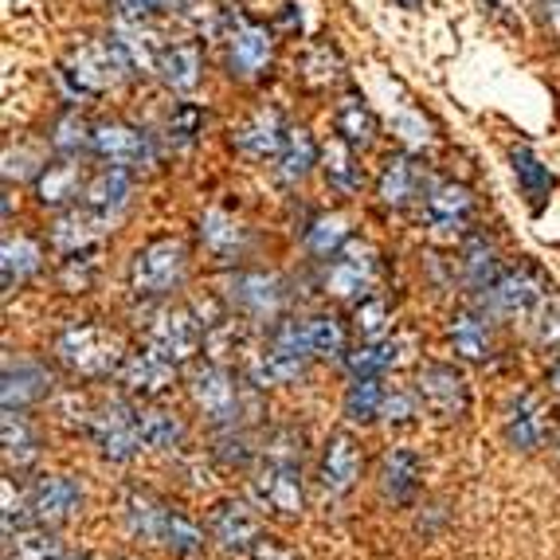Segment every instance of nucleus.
<instances>
[{
	"mask_svg": "<svg viewBox=\"0 0 560 560\" xmlns=\"http://www.w3.org/2000/svg\"><path fill=\"white\" fill-rule=\"evenodd\" d=\"M302 431L279 428L262 443L259 467L252 475V502L275 517H299L306 490H302Z\"/></svg>",
	"mask_w": 560,
	"mask_h": 560,
	"instance_id": "f257e3e1",
	"label": "nucleus"
},
{
	"mask_svg": "<svg viewBox=\"0 0 560 560\" xmlns=\"http://www.w3.org/2000/svg\"><path fill=\"white\" fill-rule=\"evenodd\" d=\"M126 341L118 329L98 326V322H75V326L59 329L56 337V361L79 381H106L118 376L121 361H126Z\"/></svg>",
	"mask_w": 560,
	"mask_h": 560,
	"instance_id": "f03ea898",
	"label": "nucleus"
},
{
	"mask_svg": "<svg viewBox=\"0 0 560 560\" xmlns=\"http://www.w3.org/2000/svg\"><path fill=\"white\" fill-rule=\"evenodd\" d=\"M310 361H314V353H310L306 334H302V318H279L271 322L267 346L252 349L247 373L259 388H279V384L299 381Z\"/></svg>",
	"mask_w": 560,
	"mask_h": 560,
	"instance_id": "7ed1b4c3",
	"label": "nucleus"
},
{
	"mask_svg": "<svg viewBox=\"0 0 560 560\" xmlns=\"http://www.w3.org/2000/svg\"><path fill=\"white\" fill-rule=\"evenodd\" d=\"M126 75H133L130 63L121 59V51L114 47V39H91V44H75L67 51L59 79L67 83L71 98H98V94L114 91Z\"/></svg>",
	"mask_w": 560,
	"mask_h": 560,
	"instance_id": "20e7f679",
	"label": "nucleus"
},
{
	"mask_svg": "<svg viewBox=\"0 0 560 560\" xmlns=\"http://www.w3.org/2000/svg\"><path fill=\"white\" fill-rule=\"evenodd\" d=\"M185 275H188V247L177 235L150 240L130 259V290L141 302L168 299L173 290L185 287Z\"/></svg>",
	"mask_w": 560,
	"mask_h": 560,
	"instance_id": "39448f33",
	"label": "nucleus"
},
{
	"mask_svg": "<svg viewBox=\"0 0 560 560\" xmlns=\"http://www.w3.org/2000/svg\"><path fill=\"white\" fill-rule=\"evenodd\" d=\"M91 443L106 463H130L145 451V435H141L138 420V400L133 396H110V400L94 404L91 428H86Z\"/></svg>",
	"mask_w": 560,
	"mask_h": 560,
	"instance_id": "423d86ee",
	"label": "nucleus"
},
{
	"mask_svg": "<svg viewBox=\"0 0 560 560\" xmlns=\"http://www.w3.org/2000/svg\"><path fill=\"white\" fill-rule=\"evenodd\" d=\"M224 59H228V71L243 83H255L271 71L275 63V32L259 20L243 16V12H228L224 20Z\"/></svg>",
	"mask_w": 560,
	"mask_h": 560,
	"instance_id": "0eeeda50",
	"label": "nucleus"
},
{
	"mask_svg": "<svg viewBox=\"0 0 560 560\" xmlns=\"http://www.w3.org/2000/svg\"><path fill=\"white\" fill-rule=\"evenodd\" d=\"M145 341L153 349L168 357V361L188 364L200 353V346L208 341L205 318H200L197 306H185V302H165L150 314L145 322Z\"/></svg>",
	"mask_w": 560,
	"mask_h": 560,
	"instance_id": "6e6552de",
	"label": "nucleus"
},
{
	"mask_svg": "<svg viewBox=\"0 0 560 560\" xmlns=\"http://www.w3.org/2000/svg\"><path fill=\"white\" fill-rule=\"evenodd\" d=\"M478 294H482V299H478V306H482L494 322H502V318L525 322L533 310L549 299L552 287H549V279H545V275H537L533 267H514V271L498 275V279L490 282L486 290H478Z\"/></svg>",
	"mask_w": 560,
	"mask_h": 560,
	"instance_id": "1a4fd4ad",
	"label": "nucleus"
},
{
	"mask_svg": "<svg viewBox=\"0 0 560 560\" xmlns=\"http://www.w3.org/2000/svg\"><path fill=\"white\" fill-rule=\"evenodd\" d=\"M224 302L252 322H279L290 306V287L279 275L267 271H235L224 279Z\"/></svg>",
	"mask_w": 560,
	"mask_h": 560,
	"instance_id": "9d476101",
	"label": "nucleus"
},
{
	"mask_svg": "<svg viewBox=\"0 0 560 560\" xmlns=\"http://www.w3.org/2000/svg\"><path fill=\"white\" fill-rule=\"evenodd\" d=\"M188 396L192 404L200 408L208 423L215 428H228V423H240V411H243V396H240V381L228 364L220 361H208L197 364L192 373H188Z\"/></svg>",
	"mask_w": 560,
	"mask_h": 560,
	"instance_id": "9b49d317",
	"label": "nucleus"
},
{
	"mask_svg": "<svg viewBox=\"0 0 560 560\" xmlns=\"http://www.w3.org/2000/svg\"><path fill=\"white\" fill-rule=\"evenodd\" d=\"M423 205V228H428L435 240H463L470 232V220H475V197H470L467 185L458 180H435L428 188Z\"/></svg>",
	"mask_w": 560,
	"mask_h": 560,
	"instance_id": "f8f14e48",
	"label": "nucleus"
},
{
	"mask_svg": "<svg viewBox=\"0 0 560 560\" xmlns=\"http://www.w3.org/2000/svg\"><path fill=\"white\" fill-rule=\"evenodd\" d=\"M557 431V411L549 408V400L537 393H517L514 400L505 404L502 416V435L514 451H541Z\"/></svg>",
	"mask_w": 560,
	"mask_h": 560,
	"instance_id": "ddd939ff",
	"label": "nucleus"
},
{
	"mask_svg": "<svg viewBox=\"0 0 560 560\" xmlns=\"http://www.w3.org/2000/svg\"><path fill=\"white\" fill-rule=\"evenodd\" d=\"M208 533H212L215 549L224 552V557H252L255 545L267 537V533H262V517L255 514V505L240 502V498H224V502L212 505Z\"/></svg>",
	"mask_w": 560,
	"mask_h": 560,
	"instance_id": "4468645a",
	"label": "nucleus"
},
{
	"mask_svg": "<svg viewBox=\"0 0 560 560\" xmlns=\"http://www.w3.org/2000/svg\"><path fill=\"white\" fill-rule=\"evenodd\" d=\"M177 361H168L161 349H153L150 341L126 353L118 369V384L121 393L133 396V400H161V396L177 384Z\"/></svg>",
	"mask_w": 560,
	"mask_h": 560,
	"instance_id": "2eb2a0df",
	"label": "nucleus"
},
{
	"mask_svg": "<svg viewBox=\"0 0 560 560\" xmlns=\"http://www.w3.org/2000/svg\"><path fill=\"white\" fill-rule=\"evenodd\" d=\"M416 393L423 396V408H428L431 416H440V420H463L470 408L467 373H463L458 364H447V361L423 364Z\"/></svg>",
	"mask_w": 560,
	"mask_h": 560,
	"instance_id": "dca6fc26",
	"label": "nucleus"
},
{
	"mask_svg": "<svg viewBox=\"0 0 560 560\" xmlns=\"http://www.w3.org/2000/svg\"><path fill=\"white\" fill-rule=\"evenodd\" d=\"M373 282H376V252L369 243L361 240H349L341 252L329 259L326 267V294L334 299H364V294H373Z\"/></svg>",
	"mask_w": 560,
	"mask_h": 560,
	"instance_id": "f3484780",
	"label": "nucleus"
},
{
	"mask_svg": "<svg viewBox=\"0 0 560 560\" xmlns=\"http://www.w3.org/2000/svg\"><path fill=\"white\" fill-rule=\"evenodd\" d=\"M56 393V376L36 357H4V384H0V400L12 411H28L36 404L51 400Z\"/></svg>",
	"mask_w": 560,
	"mask_h": 560,
	"instance_id": "a211bd4d",
	"label": "nucleus"
},
{
	"mask_svg": "<svg viewBox=\"0 0 560 560\" xmlns=\"http://www.w3.org/2000/svg\"><path fill=\"white\" fill-rule=\"evenodd\" d=\"M94 158L106 161V165L121 168H150L158 165V150H153L150 133L133 130L126 121H103L94 126Z\"/></svg>",
	"mask_w": 560,
	"mask_h": 560,
	"instance_id": "6ab92c4d",
	"label": "nucleus"
},
{
	"mask_svg": "<svg viewBox=\"0 0 560 560\" xmlns=\"http://www.w3.org/2000/svg\"><path fill=\"white\" fill-rule=\"evenodd\" d=\"M32 498V514H36L39 525H67L71 517H79L83 510V486L71 475H39L36 482L28 486Z\"/></svg>",
	"mask_w": 560,
	"mask_h": 560,
	"instance_id": "aec40b11",
	"label": "nucleus"
},
{
	"mask_svg": "<svg viewBox=\"0 0 560 560\" xmlns=\"http://www.w3.org/2000/svg\"><path fill=\"white\" fill-rule=\"evenodd\" d=\"M361 482V447L349 431H334L322 447V463H318V486L322 494L329 498H346L353 486Z\"/></svg>",
	"mask_w": 560,
	"mask_h": 560,
	"instance_id": "412c9836",
	"label": "nucleus"
},
{
	"mask_svg": "<svg viewBox=\"0 0 560 560\" xmlns=\"http://www.w3.org/2000/svg\"><path fill=\"white\" fill-rule=\"evenodd\" d=\"M431 185H435V180H428L420 161L408 158V153H393V158L384 161L381 177H376V197H381L384 208H396V212H400V208L428 197Z\"/></svg>",
	"mask_w": 560,
	"mask_h": 560,
	"instance_id": "4be33fe9",
	"label": "nucleus"
},
{
	"mask_svg": "<svg viewBox=\"0 0 560 560\" xmlns=\"http://www.w3.org/2000/svg\"><path fill=\"white\" fill-rule=\"evenodd\" d=\"M287 121L275 106H259L252 118H243L240 126H232V145L252 161H275L287 141Z\"/></svg>",
	"mask_w": 560,
	"mask_h": 560,
	"instance_id": "5701e85b",
	"label": "nucleus"
},
{
	"mask_svg": "<svg viewBox=\"0 0 560 560\" xmlns=\"http://www.w3.org/2000/svg\"><path fill=\"white\" fill-rule=\"evenodd\" d=\"M121 517H126V529L145 545H161L165 549L168 525L177 517V510L158 498L153 490H126V502H121Z\"/></svg>",
	"mask_w": 560,
	"mask_h": 560,
	"instance_id": "b1692460",
	"label": "nucleus"
},
{
	"mask_svg": "<svg viewBox=\"0 0 560 560\" xmlns=\"http://www.w3.org/2000/svg\"><path fill=\"white\" fill-rule=\"evenodd\" d=\"M447 337L463 361L486 364L494 357V318L482 306H458L447 322Z\"/></svg>",
	"mask_w": 560,
	"mask_h": 560,
	"instance_id": "393cba45",
	"label": "nucleus"
},
{
	"mask_svg": "<svg viewBox=\"0 0 560 560\" xmlns=\"http://www.w3.org/2000/svg\"><path fill=\"white\" fill-rule=\"evenodd\" d=\"M423 482V463L411 447H393L384 451L381 470H376V486H381V498L393 505H411L420 494Z\"/></svg>",
	"mask_w": 560,
	"mask_h": 560,
	"instance_id": "a878e982",
	"label": "nucleus"
},
{
	"mask_svg": "<svg viewBox=\"0 0 560 560\" xmlns=\"http://www.w3.org/2000/svg\"><path fill=\"white\" fill-rule=\"evenodd\" d=\"M114 47L121 51V59L130 63L133 75H158V63L165 56L168 39H161V32L153 28V20H141V24H118L110 32Z\"/></svg>",
	"mask_w": 560,
	"mask_h": 560,
	"instance_id": "bb28decb",
	"label": "nucleus"
},
{
	"mask_svg": "<svg viewBox=\"0 0 560 560\" xmlns=\"http://www.w3.org/2000/svg\"><path fill=\"white\" fill-rule=\"evenodd\" d=\"M130 197H133V177L130 168L121 165H106L103 173H94L86 180V192H83V205L91 208L94 215H103L106 224H114L126 208H130Z\"/></svg>",
	"mask_w": 560,
	"mask_h": 560,
	"instance_id": "cd10ccee",
	"label": "nucleus"
},
{
	"mask_svg": "<svg viewBox=\"0 0 560 560\" xmlns=\"http://www.w3.org/2000/svg\"><path fill=\"white\" fill-rule=\"evenodd\" d=\"M103 232H110L103 215H94L91 208H63L56 215V224L47 228V243L56 247L59 255H71V252H83V247H94V243L103 240Z\"/></svg>",
	"mask_w": 560,
	"mask_h": 560,
	"instance_id": "c85d7f7f",
	"label": "nucleus"
},
{
	"mask_svg": "<svg viewBox=\"0 0 560 560\" xmlns=\"http://www.w3.org/2000/svg\"><path fill=\"white\" fill-rule=\"evenodd\" d=\"M197 235H200V243H205V252H212L215 259H224V262L243 259L247 243H252L247 228H243L232 212H224V208H208V212L200 215Z\"/></svg>",
	"mask_w": 560,
	"mask_h": 560,
	"instance_id": "c756f323",
	"label": "nucleus"
},
{
	"mask_svg": "<svg viewBox=\"0 0 560 560\" xmlns=\"http://www.w3.org/2000/svg\"><path fill=\"white\" fill-rule=\"evenodd\" d=\"M86 192V180H83V165L79 158H63V161H51L36 173V200L44 208H67L71 200H79Z\"/></svg>",
	"mask_w": 560,
	"mask_h": 560,
	"instance_id": "7c9ffc66",
	"label": "nucleus"
},
{
	"mask_svg": "<svg viewBox=\"0 0 560 560\" xmlns=\"http://www.w3.org/2000/svg\"><path fill=\"white\" fill-rule=\"evenodd\" d=\"M205 75V51H200L197 39H180V44H168L165 56L158 63V79L177 94H192Z\"/></svg>",
	"mask_w": 560,
	"mask_h": 560,
	"instance_id": "2f4dec72",
	"label": "nucleus"
},
{
	"mask_svg": "<svg viewBox=\"0 0 560 560\" xmlns=\"http://www.w3.org/2000/svg\"><path fill=\"white\" fill-rule=\"evenodd\" d=\"M334 130H337V138L349 141V145L361 153L376 141V133H381V121H376L373 106L364 103L361 94L346 91L334 106Z\"/></svg>",
	"mask_w": 560,
	"mask_h": 560,
	"instance_id": "473e14b6",
	"label": "nucleus"
},
{
	"mask_svg": "<svg viewBox=\"0 0 560 560\" xmlns=\"http://www.w3.org/2000/svg\"><path fill=\"white\" fill-rule=\"evenodd\" d=\"M408 341L404 337H381V341H361L357 349H349L346 353V369L349 376H384L393 373V369H400L404 361H408Z\"/></svg>",
	"mask_w": 560,
	"mask_h": 560,
	"instance_id": "72a5a7b5",
	"label": "nucleus"
},
{
	"mask_svg": "<svg viewBox=\"0 0 560 560\" xmlns=\"http://www.w3.org/2000/svg\"><path fill=\"white\" fill-rule=\"evenodd\" d=\"M318 158H322V150H318V141H314V133H310L306 126H290L279 158H275V177H279L282 185H299V180L310 177V168L318 165Z\"/></svg>",
	"mask_w": 560,
	"mask_h": 560,
	"instance_id": "f704fd0d",
	"label": "nucleus"
},
{
	"mask_svg": "<svg viewBox=\"0 0 560 560\" xmlns=\"http://www.w3.org/2000/svg\"><path fill=\"white\" fill-rule=\"evenodd\" d=\"M138 420L141 435H145V451H177L185 443V420L161 400H138Z\"/></svg>",
	"mask_w": 560,
	"mask_h": 560,
	"instance_id": "c9c22d12",
	"label": "nucleus"
},
{
	"mask_svg": "<svg viewBox=\"0 0 560 560\" xmlns=\"http://www.w3.org/2000/svg\"><path fill=\"white\" fill-rule=\"evenodd\" d=\"M510 168H514L517 185H522V197H525V205H529V212H541L552 185H557L549 165H541V158H537L529 145H514V150H510Z\"/></svg>",
	"mask_w": 560,
	"mask_h": 560,
	"instance_id": "e433bc0d",
	"label": "nucleus"
},
{
	"mask_svg": "<svg viewBox=\"0 0 560 560\" xmlns=\"http://www.w3.org/2000/svg\"><path fill=\"white\" fill-rule=\"evenodd\" d=\"M502 275V255H498L494 240L486 232L463 235V279L470 290H486Z\"/></svg>",
	"mask_w": 560,
	"mask_h": 560,
	"instance_id": "4c0bfd02",
	"label": "nucleus"
},
{
	"mask_svg": "<svg viewBox=\"0 0 560 560\" xmlns=\"http://www.w3.org/2000/svg\"><path fill=\"white\" fill-rule=\"evenodd\" d=\"M39 431L36 423L24 416V411H12L4 408V463H9V470H28L32 463L39 458Z\"/></svg>",
	"mask_w": 560,
	"mask_h": 560,
	"instance_id": "58836bf2",
	"label": "nucleus"
},
{
	"mask_svg": "<svg viewBox=\"0 0 560 560\" xmlns=\"http://www.w3.org/2000/svg\"><path fill=\"white\" fill-rule=\"evenodd\" d=\"M384 400H388V388H384L381 376H353L341 408H346L349 423H361L364 428V423L384 420Z\"/></svg>",
	"mask_w": 560,
	"mask_h": 560,
	"instance_id": "ea45409f",
	"label": "nucleus"
},
{
	"mask_svg": "<svg viewBox=\"0 0 560 560\" xmlns=\"http://www.w3.org/2000/svg\"><path fill=\"white\" fill-rule=\"evenodd\" d=\"M302 334H306V346L314 353V361H346L349 353L346 326L334 314H306L302 318Z\"/></svg>",
	"mask_w": 560,
	"mask_h": 560,
	"instance_id": "a19ab883",
	"label": "nucleus"
},
{
	"mask_svg": "<svg viewBox=\"0 0 560 560\" xmlns=\"http://www.w3.org/2000/svg\"><path fill=\"white\" fill-rule=\"evenodd\" d=\"M322 173H326L329 188L346 192V197L361 192V185H364V168L357 165V150L341 138L329 141L326 150H322Z\"/></svg>",
	"mask_w": 560,
	"mask_h": 560,
	"instance_id": "79ce46f5",
	"label": "nucleus"
},
{
	"mask_svg": "<svg viewBox=\"0 0 560 560\" xmlns=\"http://www.w3.org/2000/svg\"><path fill=\"white\" fill-rule=\"evenodd\" d=\"M4 259H0V275H4V290H16L32 279V275L44 267V247L28 235H16V240H4Z\"/></svg>",
	"mask_w": 560,
	"mask_h": 560,
	"instance_id": "37998d69",
	"label": "nucleus"
},
{
	"mask_svg": "<svg viewBox=\"0 0 560 560\" xmlns=\"http://www.w3.org/2000/svg\"><path fill=\"white\" fill-rule=\"evenodd\" d=\"M302 240H306V252L318 255V259H334L341 247L349 243V220L346 215H314L310 220V228L302 232Z\"/></svg>",
	"mask_w": 560,
	"mask_h": 560,
	"instance_id": "c03bdc74",
	"label": "nucleus"
},
{
	"mask_svg": "<svg viewBox=\"0 0 560 560\" xmlns=\"http://www.w3.org/2000/svg\"><path fill=\"white\" fill-rule=\"evenodd\" d=\"M205 121H208L205 106H197V103H177V106H173V114L165 118L168 150H173V153L192 150V145L200 141V133H205Z\"/></svg>",
	"mask_w": 560,
	"mask_h": 560,
	"instance_id": "a18cd8bd",
	"label": "nucleus"
},
{
	"mask_svg": "<svg viewBox=\"0 0 560 560\" xmlns=\"http://www.w3.org/2000/svg\"><path fill=\"white\" fill-rule=\"evenodd\" d=\"M63 557V541H59L51 525H28L9 537V560H59Z\"/></svg>",
	"mask_w": 560,
	"mask_h": 560,
	"instance_id": "49530a36",
	"label": "nucleus"
},
{
	"mask_svg": "<svg viewBox=\"0 0 560 560\" xmlns=\"http://www.w3.org/2000/svg\"><path fill=\"white\" fill-rule=\"evenodd\" d=\"M98 271H103V247L94 243V247H83V252L63 255V262H59V282H63V290H71V294H83V290L94 287Z\"/></svg>",
	"mask_w": 560,
	"mask_h": 560,
	"instance_id": "de8ad7c7",
	"label": "nucleus"
},
{
	"mask_svg": "<svg viewBox=\"0 0 560 560\" xmlns=\"http://www.w3.org/2000/svg\"><path fill=\"white\" fill-rule=\"evenodd\" d=\"M353 329L361 341H381V337H393V306L381 294H364L353 306Z\"/></svg>",
	"mask_w": 560,
	"mask_h": 560,
	"instance_id": "09e8293b",
	"label": "nucleus"
},
{
	"mask_svg": "<svg viewBox=\"0 0 560 560\" xmlns=\"http://www.w3.org/2000/svg\"><path fill=\"white\" fill-rule=\"evenodd\" d=\"M51 150L63 153V158H83L94 150V126L83 114H63V118L51 126Z\"/></svg>",
	"mask_w": 560,
	"mask_h": 560,
	"instance_id": "8fccbe9b",
	"label": "nucleus"
},
{
	"mask_svg": "<svg viewBox=\"0 0 560 560\" xmlns=\"http://www.w3.org/2000/svg\"><path fill=\"white\" fill-rule=\"evenodd\" d=\"M173 12L185 20L188 28L205 32V36H215L224 32V20H228V9H220L215 0H173Z\"/></svg>",
	"mask_w": 560,
	"mask_h": 560,
	"instance_id": "3c124183",
	"label": "nucleus"
},
{
	"mask_svg": "<svg viewBox=\"0 0 560 560\" xmlns=\"http://www.w3.org/2000/svg\"><path fill=\"white\" fill-rule=\"evenodd\" d=\"M525 326H529V337L541 349H557L560 346V299H557V290H552L541 306L533 310L529 318H525Z\"/></svg>",
	"mask_w": 560,
	"mask_h": 560,
	"instance_id": "603ef678",
	"label": "nucleus"
},
{
	"mask_svg": "<svg viewBox=\"0 0 560 560\" xmlns=\"http://www.w3.org/2000/svg\"><path fill=\"white\" fill-rule=\"evenodd\" d=\"M215 455L224 458L228 467H247L255 458V447H252V435L240 428V423H228L220 428V440H215Z\"/></svg>",
	"mask_w": 560,
	"mask_h": 560,
	"instance_id": "864d4df0",
	"label": "nucleus"
},
{
	"mask_svg": "<svg viewBox=\"0 0 560 560\" xmlns=\"http://www.w3.org/2000/svg\"><path fill=\"white\" fill-rule=\"evenodd\" d=\"M302 75H306L310 86H326L341 75V59H337V51L329 44H318L306 56V63H302Z\"/></svg>",
	"mask_w": 560,
	"mask_h": 560,
	"instance_id": "5fc2aeb1",
	"label": "nucleus"
},
{
	"mask_svg": "<svg viewBox=\"0 0 560 560\" xmlns=\"http://www.w3.org/2000/svg\"><path fill=\"white\" fill-rule=\"evenodd\" d=\"M118 24H141V20H153L161 12H173V0H110Z\"/></svg>",
	"mask_w": 560,
	"mask_h": 560,
	"instance_id": "6e6d98bb",
	"label": "nucleus"
},
{
	"mask_svg": "<svg viewBox=\"0 0 560 560\" xmlns=\"http://www.w3.org/2000/svg\"><path fill=\"white\" fill-rule=\"evenodd\" d=\"M423 411V396L420 393H404V388H393L388 400H384V420L393 423V428H404L411 423L416 416Z\"/></svg>",
	"mask_w": 560,
	"mask_h": 560,
	"instance_id": "4d7b16f0",
	"label": "nucleus"
},
{
	"mask_svg": "<svg viewBox=\"0 0 560 560\" xmlns=\"http://www.w3.org/2000/svg\"><path fill=\"white\" fill-rule=\"evenodd\" d=\"M252 560H302V557L290 549V545H282L279 537H262L252 549Z\"/></svg>",
	"mask_w": 560,
	"mask_h": 560,
	"instance_id": "13d9d810",
	"label": "nucleus"
},
{
	"mask_svg": "<svg viewBox=\"0 0 560 560\" xmlns=\"http://www.w3.org/2000/svg\"><path fill=\"white\" fill-rule=\"evenodd\" d=\"M279 24L290 32V36H299V32H302V12H299V4H282V9H279Z\"/></svg>",
	"mask_w": 560,
	"mask_h": 560,
	"instance_id": "bf43d9fd",
	"label": "nucleus"
},
{
	"mask_svg": "<svg viewBox=\"0 0 560 560\" xmlns=\"http://www.w3.org/2000/svg\"><path fill=\"white\" fill-rule=\"evenodd\" d=\"M549 388H557V393H560V357L549 364Z\"/></svg>",
	"mask_w": 560,
	"mask_h": 560,
	"instance_id": "052dcab7",
	"label": "nucleus"
},
{
	"mask_svg": "<svg viewBox=\"0 0 560 560\" xmlns=\"http://www.w3.org/2000/svg\"><path fill=\"white\" fill-rule=\"evenodd\" d=\"M393 4H400V9H408V12H420L423 9V0H393Z\"/></svg>",
	"mask_w": 560,
	"mask_h": 560,
	"instance_id": "680f3d73",
	"label": "nucleus"
},
{
	"mask_svg": "<svg viewBox=\"0 0 560 560\" xmlns=\"http://www.w3.org/2000/svg\"><path fill=\"white\" fill-rule=\"evenodd\" d=\"M482 4H486L490 12H494V16H502V0H482Z\"/></svg>",
	"mask_w": 560,
	"mask_h": 560,
	"instance_id": "e2e57ef3",
	"label": "nucleus"
},
{
	"mask_svg": "<svg viewBox=\"0 0 560 560\" xmlns=\"http://www.w3.org/2000/svg\"><path fill=\"white\" fill-rule=\"evenodd\" d=\"M59 560H79V557H59Z\"/></svg>",
	"mask_w": 560,
	"mask_h": 560,
	"instance_id": "0e129e2a",
	"label": "nucleus"
},
{
	"mask_svg": "<svg viewBox=\"0 0 560 560\" xmlns=\"http://www.w3.org/2000/svg\"><path fill=\"white\" fill-rule=\"evenodd\" d=\"M557 455H560V440H557Z\"/></svg>",
	"mask_w": 560,
	"mask_h": 560,
	"instance_id": "69168bd1",
	"label": "nucleus"
}]
</instances>
